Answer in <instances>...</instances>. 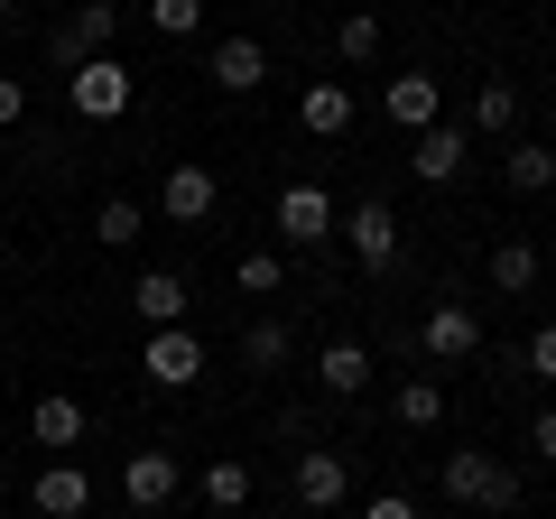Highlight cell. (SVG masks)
Listing matches in <instances>:
<instances>
[{
  "label": "cell",
  "instance_id": "cell-1",
  "mask_svg": "<svg viewBox=\"0 0 556 519\" xmlns=\"http://www.w3.org/2000/svg\"><path fill=\"white\" fill-rule=\"evenodd\" d=\"M437 482H445V501L473 510V519H510L519 510V464L482 455V445H455V455L437 464Z\"/></svg>",
  "mask_w": 556,
  "mask_h": 519
},
{
  "label": "cell",
  "instance_id": "cell-2",
  "mask_svg": "<svg viewBox=\"0 0 556 519\" xmlns=\"http://www.w3.org/2000/svg\"><path fill=\"white\" fill-rule=\"evenodd\" d=\"M130 102H139V75H130L121 56H84L75 75H65V112L93 121V130H102V121H121Z\"/></svg>",
  "mask_w": 556,
  "mask_h": 519
},
{
  "label": "cell",
  "instance_id": "cell-3",
  "mask_svg": "<svg viewBox=\"0 0 556 519\" xmlns=\"http://www.w3.org/2000/svg\"><path fill=\"white\" fill-rule=\"evenodd\" d=\"M269 223H278V241H288V251H325V241H334V223H343V204L325 195V186H278Z\"/></svg>",
  "mask_w": 556,
  "mask_h": 519
},
{
  "label": "cell",
  "instance_id": "cell-4",
  "mask_svg": "<svg viewBox=\"0 0 556 519\" xmlns=\"http://www.w3.org/2000/svg\"><path fill=\"white\" fill-rule=\"evenodd\" d=\"M417 353H427V362H473L482 353V316L464 298H437L427 325H417Z\"/></svg>",
  "mask_w": 556,
  "mask_h": 519
},
{
  "label": "cell",
  "instance_id": "cell-5",
  "mask_svg": "<svg viewBox=\"0 0 556 519\" xmlns=\"http://www.w3.org/2000/svg\"><path fill=\"white\" fill-rule=\"evenodd\" d=\"M288 492H298V519L306 510H343V501H353V473H343V455H334V445H306V455H298V473H288Z\"/></svg>",
  "mask_w": 556,
  "mask_h": 519
},
{
  "label": "cell",
  "instance_id": "cell-6",
  "mask_svg": "<svg viewBox=\"0 0 556 519\" xmlns=\"http://www.w3.org/2000/svg\"><path fill=\"white\" fill-rule=\"evenodd\" d=\"M139 371L159 380V390H195L204 380V343L186 334V325H159V334L139 343Z\"/></svg>",
  "mask_w": 556,
  "mask_h": 519
},
{
  "label": "cell",
  "instance_id": "cell-7",
  "mask_svg": "<svg viewBox=\"0 0 556 519\" xmlns=\"http://www.w3.org/2000/svg\"><path fill=\"white\" fill-rule=\"evenodd\" d=\"M334 232H343V251H353L362 269H371V279L399 260V214H390V204H343V223H334Z\"/></svg>",
  "mask_w": 556,
  "mask_h": 519
},
{
  "label": "cell",
  "instance_id": "cell-8",
  "mask_svg": "<svg viewBox=\"0 0 556 519\" xmlns=\"http://www.w3.org/2000/svg\"><path fill=\"white\" fill-rule=\"evenodd\" d=\"M204 84H214V93H241V102H251L260 84H269V47H260V38H223L214 56H204Z\"/></svg>",
  "mask_w": 556,
  "mask_h": 519
},
{
  "label": "cell",
  "instance_id": "cell-9",
  "mask_svg": "<svg viewBox=\"0 0 556 519\" xmlns=\"http://www.w3.org/2000/svg\"><path fill=\"white\" fill-rule=\"evenodd\" d=\"M28 510H38V519H84V510H93V473L56 455L38 482H28Z\"/></svg>",
  "mask_w": 556,
  "mask_h": 519
},
{
  "label": "cell",
  "instance_id": "cell-10",
  "mask_svg": "<svg viewBox=\"0 0 556 519\" xmlns=\"http://www.w3.org/2000/svg\"><path fill=\"white\" fill-rule=\"evenodd\" d=\"M177 455H167V445H139L130 464H121V492H130V510H167V501H177Z\"/></svg>",
  "mask_w": 556,
  "mask_h": 519
},
{
  "label": "cell",
  "instance_id": "cell-11",
  "mask_svg": "<svg viewBox=\"0 0 556 519\" xmlns=\"http://www.w3.org/2000/svg\"><path fill=\"white\" fill-rule=\"evenodd\" d=\"M380 102H390V130H408V140L445 121V84L437 75H390V93H380Z\"/></svg>",
  "mask_w": 556,
  "mask_h": 519
},
{
  "label": "cell",
  "instance_id": "cell-12",
  "mask_svg": "<svg viewBox=\"0 0 556 519\" xmlns=\"http://www.w3.org/2000/svg\"><path fill=\"white\" fill-rule=\"evenodd\" d=\"M186 306H195V298H186L177 269H139V279H130V316L149 325V334H159V325H186Z\"/></svg>",
  "mask_w": 556,
  "mask_h": 519
},
{
  "label": "cell",
  "instance_id": "cell-13",
  "mask_svg": "<svg viewBox=\"0 0 556 519\" xmlns=\"http://www.w3.org/2000/svg\"><path fill=\"white\" fill-rule=\"evenodd\" d=\"M298 121H306V140H343V130H353V84L316 75V84L298 93Z\"/></svg>",
  "mask_w": 556,
  "mask_h": 519
},
{
  "label": "cell",
  "instance_id": "cell-14",
  "mask_svg": "<svg viewBox=\"0 0 556 519\" xmlns=\"http://www.w3.org/2000/svg\"><path fill=\"white\" fill-rule=\"evenodd\" d=\"M214 204H223L214 167H167V186H159V214H167V223H204Z\"/></svg>",
  "mask_w": 556,
  "mask_h": 519
},
{
  "label": "cell",
  "instance_id": "cell-15",
  "mask_svg": "<svg viewBox=\"0 0 556 519\" xmlns=\"http://www.w3.org/2000/svg\"><path fill=\"white\" fill-rule=\"evenodd\" d=\"M464 159H473V149H464V130H455V121L417 130V149H408V167H417L427 186H455V177H464Z\"/></svg>",
  "mask_w": 556,
  "mask_h": 519
},
{
  "label": "cell",
  "instance_id": "cell-16",
  "mask_svg": "<svg viewBox=\"0 0 556 519\" xmlns=\"http://www.w3.org/2000/svg\"><path fill=\"white\" fill-rule=\"evenodd\" d=\"M316 380L334 390V400H362V390H371V353H362L353 334H334V343L316 353Z\"/></svg>",
  "mask_w": 556,
  "mask_h": 519
},
{
  "label": "cell",
  "instance_id": "cell-17",
  "mask_svg": "<svg viewBox=\"0 0 556 519\" xmlns=\"http://www.w3.org/2000/svg\"><path fill=\"white\" fill-rule=\"evenodd\" d=\"M28 436H38L47 455H65V445H84V408L65 400V390H47V400L28 408Z\"/></svg>",
  "mask_w": 556,
  "mask_h": 519
},
{
  "label": "cell",
  "instance_id": "cell-18",
  "mask_svg": "<svg viewBox=\"0 0 556 519\" xmlns=\"http://www.w3.org/2000/svg\"><path fill=\"white\" fill-rule=\"evenodd\" d=\"M288 353H298L288 316H251V325H241V371H278Z\"/></svg>",
  "mask_w": 556,
  "mask_h": 519
},
{
  "label": "cell",
  "instance_id": "cell-19",
  "mask_svg": "<svg viewBox=\"0 0 556 519\" xmlns=\"http://www.w3.org/2000/svg\"><path fill=\"white\" fill-rule=\"evenodd\" d=\"M399 427H408V436H427V427H445V380H399Z\"/></svg>",
  "mask_w": 556,
  "mask_h": 519
},
{
  "label": "cell",
  "instance_id": "cell-20",
  "mask_svg": "<svg viewBox=\"0 0 556 519\" xmlns=\"http://www.w3.org/2000/svg\"><path fill=\"white\" fill-rule=\"evenodd\" d=\"M65 28H75L84 56H112V38H121V0H75V20H65Z\"/></svg>",
  "mask_w": 556,
  "mask_h": 519
},
{
  "label": "cell",
  "instance_id": "cell-21",
  "mask_svg": "<svg viewBox=\"0 0 556 519\" xmlns=\"http://www.w3.org/2000/svg\"><path fill=\"white\" fill-rule=\"evenodd\" d=\"M139 232H149V214H139L130 195H102V204H93V241H102V251H130Z\"/></svg>",
  "mask_w": 556,
  "mask_h": 519
},
{
  "label": "cell",
  "instance_id": "cell-22",
  "mask_svg": "<svg viewBox=\"0 0 556 519\" xmlns=\"http://www.w3.org/2000/svg\"><path fill=\"white\" fill-rule=\"evenodd\" d=\"M501 177H510V195H547V186H556V149H538V140H519L510 159H501Z\"/></svg>",
  "mask_w": 556,
  "mask_h": 519
},
{
  "label": "cell",
  "instance_id": "cell-23",
  "mask_svg": "<svg viewBox=\"0 0 556 519\" xmlns=\"http://www.w3.org/2000/svg\"><path fill=\"white\" fill-rule=\"evenodd\" d=\"M492 288H501V298H529V288H538V241H501V251H492Z\"/></svg>",
  "mask_w": 556,
  "mask_h": 519
},
{
  "label": "cell",
  "instance_id": "cell-24",
  "mask_svg": "<svg viewBox=\"0 0 556 519\" xmlns=\"http://www.w3.org/2000/svg\"><path fill=\"white\" fill-rule=\"evenodd\" d=\"M204 501H214V510H251V464L214 455V464H204Z\"/></svg>",
  "mask_w": 556,
  "mask_h": 519
},
{
  "label": "cell",
  "instance_id": "cell-25",
  "mask_svg": "<svg viewBox=\"0 0 556 519\" xmlns=\"http://www.w3.org/2000/svg\"><path fill=\"white\" fill-rule=\"evenodd\" d=\"M473 130H492V140H501V130H519V84H482V93H473Z\"/></svg>",
  "mask_w": 556,
  "mask_h": 519
},
{
  "label": "cell",
  "instance_id": "cell-26",
  "mask_svg": "<svg viewBox=\"0 0 556 519\" xmlns=\"http://www.w3.org/2000/svg\"><path fill=\"white\" fill-rule=\"evenodd\" d=\"M232 288H241V298H278V288H288V260H278V251H241Z\"/></svg>",
  "mask_w": 556,
  "mask_h": 519
},
{
  "label": "cell",
  "instance_id": "cell-27",
  "mask_svg": "<svg viewBox=\"0 0 556 519\" xmlns=\"http://www.w3.org/2000/svg\"><path fill=\"white\" fill-rule=\"evenodd\" d=\"M139 20L159 28V38H195V28H204V0H139Z\"/></svg>",
  "mask_w": 556,
  "mask_h": 519
},
{
  "label": "cell",
  "instance_id": "cell-28",
  "mask_svg": "<svg viewBox=\"0 0 556 519\" xmlns=\"http://www.w3.org/2000/svg\"><path fill=\"white\" fill-rule=\"evenodd\" d=\"M334 56H343V65H371V56H380V20H371V10H353V20L334 28Z\"/></svg>",
  "mask_w": 556,
  "mask_h": 519
},
{
  "label": "cell",
  "instance_id": "cell-29",
  "mask_svg": "<svg viewBox=\"0 0 556 519\" xmlns=\"http://www.w3.org/2000/svg\"><path fill=\"white\" fill-rule=\"evenodd\" d=\"M519 362H529L538 380H556V325H538V334H529V353H519Z\"/></svg>",
  "mask_w": 556,
  "mask_h": 519
},
{
  "label": "cell",
  "instance_id": "cell-30",
  "mask_svg": "<svg viewBox=\"0 0 556 519\" xmlns=\"http://www.w3.org/2000/svg\"><path fill=\"white\" fill-rule=\"evenodd\" d=\"M20 121H28V84L0 75V130H20Z\"/></svg>",
  "mask_w": 556,
  "mask_h": 519
},
{
  "label": "cell",
  "instance_id": "cell-31",
  "mask_svg": "<svg viewBox=\"0 0 556 519\" xmlns=\"http://www.w3.org/2000/svg\"><path fill=\"white\" fill-rule=\"evenodd\" d=\"M47 65H56V75H75V65H84V47H75V28H47Z\"/></svg>",
  "mask_w": 556,
  "mask_h": 519
},
{
  "label": "cell",
  "instance_id": "cell-32",
  "mask_svg": "<svg viewBox=\"0 0 556 519\" xmlns=\"http://www.w3.org/2000/svg\"><path fill=\"white\" fill-rule=\"evenodd\" d=\"M362 519H417V501L408 492H380V501H362Z\"/></svg>",
  "mask_w": 556,
  "mask_h": 519
},
{
  "label": "cell",
  "instance_id": "cell-33",
  "mask_svg": "<svg viewBox=\"0 0 556 519\" xmlns=\"http://www.w3.org/2000/svg\"><path fill=\"white\" fill-rule=\"evenodd\" d=\"M529 445H538V464H556V408H538V427H529Z\"/></svg>",
  "mask_w": 556,
  "mask_h": 519
},
{
  "label": "cell",
  "instance_id": "cell-34",
  "mask_svg": "<svg viewBox=\"0 0 556 519\" xmlns=\"http://www.w3.org/2000/svg\"><path fill=\"white\" fill-rule=\"evenodd\" d=\"M0 28H20V0H0Z\"/></svg>",
  "mask_w": 556,
  "mask_h": 519
},
{
  "label": "cell",
  "instance_id": "cell-35",
  "mask_svg": "<svg viewBox=\"0 0 556 519\" xmlns=\"http://www.w3.org/2000/svg\"><path fill=\"white\" fill-rule=\"evenodd\" d=\"M241 519H298V510H241Z\"/></svg>",
  "mask_w": 556,
  "mask_h": 519
},
{
  "label": "cell",
  "instance_id": "cell-36",
  "mask_svg": "<svg viewBox=\"0 0 556 519\" xmlns=\"http://www.w3.org/2000/svg\"><path fill=\"white\" fill-rule=\"evenodd\" d=\"M0 418H10V400H0Z\"/></svg>",
  "mask_w": 556,
  "mask_h": 519
},
{
  "label": "cell",
  "instance_id": "cell-37",
  "mask_svg": "<svg viewBox=\"0 0 556 519\" xmlns=\"http://www.w3.org/2000/svg\"><path fill=\"white\" fill-rule=\"evenodd\" d=\"M464 519H473V510H464Z\"/></svg>",
  "mask_w": 556,
  "mask_h": 519
}]
</instances>
